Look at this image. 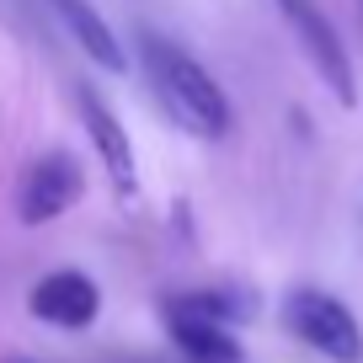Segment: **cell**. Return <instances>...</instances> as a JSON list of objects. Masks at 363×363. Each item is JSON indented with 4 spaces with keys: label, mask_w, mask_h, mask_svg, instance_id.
<instances>
[{
    "label": "cell",
    "mask_w": 363,
    "mask_h": 363,
    "mask_svg": "<svg viewBox=\"0 0 363 363\" xmlns=\"http://www.w3.org/2000/svg\"><path fill=\"white\" fill-rule=\"evenodd\" d=\"M166 320H171V337L187 358L198 363H240V342L230 337L225 320H208V315H193V310H177L166 305Z\"/></svg>",
    "instance_id": "ba28073f"
},
{
    "label": "cell",
    "mask_w": 363,
    "mask_h": 363,
    "mask_svg": "<svg viewBox=\"0 0 363 363\" xmlns=\"http://www.w3.org/2000/svg\"><path fill=\"white\" fill-rule=\"evenodd\" d=\"M27 310H33L38 320H48V326H65V331H80L96 320V310H102V294H96V284H91L86 272L75 267H59L48 272V278H38L33 294H27Z\"/></svg>",
    "instance_id": "5b68a950"
},
{
    "label": "cell",
    "mask_w": 363,
    "mask_h": 363,
    "mask_svg": "<svg viewBox=\"0 0 363 363\" xmlns=\"http://www.w3.org/2000/svg\"><path fill=\"white\" fill-rule=\"evenodd\" d=\"M80 118H86V134H91V145H96V155H102L113 187L123 198H134L139 193V171H134V145H128L123 123L107 113V102L96 96V91H80Z\"/></svg>",
    "instance_id": "8992f818"
},
{
    "label": "cell",
    "mask_w": 363,
    "mask_h": 363,
    "mask_svg": "<svg viewBox=\"0 0 363 363\" xmlns=\"http://www.w3.org/2000/svg\"><path fill=\"white\" fill-rule=\"evenodd\" d=\"M284 320L305 347H315L331 363H363V326L342 299L320 294V289H294L284 299Z\"/></svg>",
    "instance_id": "7a4b0ae2"
},
{
    "label": "cell",
    "mask_w": 363,
    "mask_h": 363,
    "mask_svg": "<svg viewBox=\"0 0 363 363\" xmlns=\"http://www.w3.org/2000/svg\"><path fill=\"white\" fill-rule=\"evenodd\" d=\"M80 187H86V182H80L75 155H65V150L38 155L33 166H27L22 187H16V219H22V225H48V219H59L80 198Z\"/></svg>",
    "instance_id": "277c9868"
},
{
    "label": "cell",
    "mask_w": 363,
    "mask_h": 363,
    "mask_svg": "<svg viewBox=\"0 0 363 363\" xmlns=\"http://www.w3.org/2000/svg\"><path fill=\"white\" fill-rule=\"evenodd\" d=\"M145 59H150L155 96L166 102V113L177 118L187 134H198V139H225L230 134L225 91H219V80L208 75L193 54H182L177 43H160V38H145Z\"/></svg>",
    "instance_id": "6da1fadb"
},
{
    "label": "cell",
    "mask_w": 363,
    "mask_h": 363,
    "mask_svg": "<svg viewBox=\"0 0 363 363\" xmlns=\"http://www.w3.org/2000/svg\"><path fill=\"white\" fill-rule=\"evenodd\" d=\"M278 11L289 16L294 38L305 43V54L315 59L320 80L337 91V102H342V107H352V102H358L352 65H347V48H342V38H337V27H331V16L320 11V0H278Z\"/></svg>",
    "instance_id": "3957f363"
},
{
    "label": "cell",
    "mask_w": 363,
    "mask_h": 363,
    "mask_svg": "<svg viewBox=\"0 0 363 363\" xmlns=\"http://www.w3.org/2000/svg\"><path fill=\"white\" fill-rule=\"evenodd\" d=\"M11 363H33V358H11Z\"/></svg>",
    "instance_id": "9c48e42d"
},
{
    "label": "cell",
    "mask_w": 363,
    "mask_h": 363,
    "mask_svg": "<svg viewBox=\"0 0 363 363\" xmlns=\"http://www.w3.org/2000/svg\"><path fill=\"white\" fill-rule=\"evenodd\" d=\"M54 11H59V22L69 27V38L80 43V54H86V59H96L102 69H123L128 65L118 33L107 27V16L96 11L91 0H54Z\"/></svg>",
    "instance_id": "52a82bcc"
}]
</instances>
